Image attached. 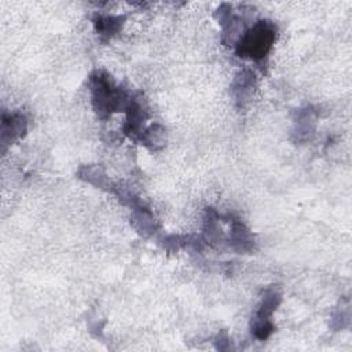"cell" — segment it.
<instances>
[{"instance_id": "4", "label": "cell", "mask_w": 352, "mask_h": 352, "mask_svg": "<svg viewBox=\"0 0 352 352\" xmlns=\"http://www.w3.org/2000/svg\"><path fill=\"white\" fill-rule=\"evenodd\" d=\"M125 113L126 120L124 124V133L132 140H139L144 131V122L148 118V104L142 92L131 95Z\"/></svg>"}, {"instance_id": "6", "label": "cell", "mask_w": 352, "mask_h": 352, "mask_svg": "<svg viewBox=\"0 0 352 352\" xmlns=\"http://www.w3.org/2000/svg\"><path fill=\"white\" fill-rule=\"evenodd\" d=\"M256 87H257V78L253 70L245 69L235 76L234 82L231 85V91L238 106H245V103L249 102L250 96L254 94Z\"/></svg>"}, {"instance_id": "9", "label": "cell", "mask_w": 352, "mask_h": 352, "mask_svg": "<svg viewBox=\"0 0 352 352\" xmlns=\"http://www.w3.org/2000/svg\"><path fill=\"white\" fill-rule=\"evenodd\" d=\"M124 15H95L92 19L95 32L102 40H109L114 37L124 26Z\"/></svg>"}, {"instance_id": "10", "label": "cell", "mask_w": 352, "mask_h": 352, "mask_svg": "<svg viewBox=\"0 0 352 352\" xmlns=\"http://www.w3.org/2000/svg\"><path fill=\"white\" fill-rule=\"evenodd\" d=\"M78 177L96 186L98 188L107 190L110 192H114L116 184L111 183V180L107 177L104 169L99 165H84L78 170Z\"/></svg>"}, {"instance_id": "1", "label": "cell", "mask_w": 352, "mask_h": 352, "mask_svg": "<svg viewBox=\"0 0 352 352\" xmlns=\"http://www.w3.org/2000/svg\"><path fill=\"white\" fill-rule=\"evenodd\" d=\"M89 91L95 113L106 118L113 113L125 111L131 99L129 92L117 85L104 70H95L89 76Z\"/></svg>"}, {"instance_id": "13", "label": "cell", "mask_w": 352, "mask_h": 352, "mask_svg": "<svg viewBox=\"0 0 352 352\" xmlns=\"http://www.w3.org/2000/svg\"><path fill=\"white\" fill-rule=\"evenodd\" d=\"M219 219H220L219 214L212 208L206 209L204 234H205V238H206L208 243H210V245H216V243L223 242V232H221V228L219 226Z\"/></svg>"}, {"instance_id": "2", "label": "cell", "mask_w": 352, "mask_h": 352, "mask_svg": "<svg viewBox=\"0 0 352 352\" xmlns=\"http://www.w3.org/2000/svg\"><path fill=\"white\" fill-rule=\"evenodd\" d=\"M276 34L278 28L272 21L260 19L238 37L235 54L242 59L261 62L272 50Z\"/></svg>"}, {"instance_id": "14", "label": "cell", "mask_w": 352, "mask_h": 352, "mask_svg": "<svg viewBox=\"0 0 352 352\" xmlns=\"http://www.w3.org/2000/svg\"><path fill=\"white\" fill-rule=\"evenodd\" d=\"M214 18L217 19L219 25L223 28L224 32H227L228 29H232V25L235 23L236 18L232 12V7L230 4H221L216 12H214Z\"/></svg>"}, {"instance_id": "3", "label": "cell", "mask_w": 352, "mask_h": 352, "mask_svg": "<svg viewBox=\"0 0 352 352\" xmlns=\"http://www.w3.org/2000/svg\"><path fill=\"white\" fill-rule=\"evenodd\" d=\"M280 300H282V294L278 287L271 286L264 290L261 302L258 304V308L254 316L252 318V323H250L252 334L257 340H261V341L267 340L275 330V326L271 318L276 307L280 304Z\"/></svg>"}, {"instance_id": "12", "label": "cell", "mask_w": 352, "mask_h": 352, "mask_svg": "<svg viewBox=\"0 0 352 352\" xmlns=\"http://www.w3.org/2000/svg\"><path fill=\"white\" fill-rule=\"evenodd\" d=\"M139 142L150 150H161L166 144V129L160 124H153L144 128Z\"/></svg>"}, {"instance_id": "7", "label": "cell", "mask_w": 352, "mask_h": 352, "mask_svg": "<svg viewBox=\"0 0 352 352\" xmlns=\"http://www.w3.org/2000/svg\"><path fill=\"white\" fill-rule=\"evenodd\" d=\"M297 117L294 120V129L293 135L296 136V142H305L309 140L315 132L316 126V111L314 107L307 106L304 109L297 110Z\"/></svg>"}, {"instance_id": "5", "label": "cell", "mask_w": 352, "mask_h": 352, "mask_svg": "<svg viewBox=\"0 0 352 352\" xmlns=\"http://www.w3.org/2000/svg\"><path fill=\"white\" fill-rule=\"evenodd\" d=\"M28 131V120L21 113H4L1 117V144L6 147L12 142L25 136Z\"/></svg>"}, {"instance_id": "8", "label": "cell", "mask_w": 352, "mask_h": 352, "mask_svg": "<svg viewBox=\"0 0 352 352\" xmlns=\"http://www.w3.org/2000/svg\"><path fill=\"white\" fill-rule=\"evenodd\" d=\"M228 241L230 246L238 253H250L254 249V238L250 230L239 219H234L231 221Z\"/></svg>"}, {"instance_id": "11", "label": "cell", "mask_w": 352, "mask_h": 352, "mask_svg": "<svg viewBox=\"0 0 352 352\" xmlns=\"http://www.w3.org/2000/svg\"><path fill=\"white\" fill-rule=\"evenodd\" d=\"M131 216V223L135 227V230L142 234L143 236H148L155 230V219L148 208L143 206L140 202L136 204Z\"/></svg>"}]
</instances>
